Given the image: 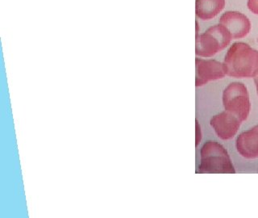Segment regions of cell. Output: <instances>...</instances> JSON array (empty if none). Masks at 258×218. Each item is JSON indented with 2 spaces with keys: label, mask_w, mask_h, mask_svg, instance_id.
Returning a JSON list of instances; mask_svg holds the SVG:
<instances>
[{
  "label": "cell",
  "mask_w": 258,
  "mask_h": 218,
  "mask_svg": "<svg viewBox=\"0 0 258 218\" xmlns=\"http://www.w3.org/2000/svg\"><path fill=\"white\" fill-rule=\"evenodd\" d=\"M223 64L228 76L254 78L258 74V51L246 43H234L226 53Z\"/></svg>",
  "instance_id": "1"
},
{
  "label": "cell",
  "mask_w": 258,
  "mask_h": 218,
  "mask_svg": "<svg viewBox=\"0 0 258 218\" xmlns=\"http://www.w3.org/2000/svg\"><path fill=\"white\" fill-rule=\"evenodd\" d=\"M201 162L198 173L235 174L227 149L215 141H208L201 148Z\"/></svg>",
  "instance_id": "2"
},
{
  "label": "cell",
  "mask_w": 258,
  "mask_h": 218,
  "mask_svg": "<svg viewBox=\"0 0 258 218\" xmlns=\"http://www.w3.org/2000/svg\"><path fill=\"white\" fill-rule=\"evenodd\" d=\"M232 40L229 31L225 27L221 24L212 26L196 36V54L204 58L214 56L228 46Z\"/></svg>",
  "instance_id": "3"
},
{
  "label": "cell",
  "mask_w": 258,
  "mask_h": 218,
  "mask_svg": "<svg viewBox=\"0 0 258 218\" xmlns=\"http://www.w3.org/2000/svg\"><path fill=\"white\" fill-rule=\"evenodd\" d=\"M223 103L226 111L232 113L241 121H246L249 116V95L243 83H230L223 93Z\"/></svg>",
  "instance_id": "4"
},
{
  "label": "cell",
  "mask_w": 258,
  "mask_h": 218,
  "mask_svg": "<svg viewBox=\"0 0 258 218\" xmlns=\"http://www.w3.org/2000/svg\"><path fill=\"white\" fill-rule=\"evenodd\" d=\"M196 87H201L210 81L224 79L226 75L224 64L216 60L196 59Z\"/></svg>",
  "instance_id": "5"
},
{
  "label": "cell",
  "mask_w": 258,
  "mask_h": 218,
  "mask_svg": "<svg viewBox=\"0 0 258 218\" xmlns=\"http://www.w3.org/2000/svg\"><path fill=\"white\" fill-rule=\"evenodd\" d=\"M242 121L232 113L228 111L214 116L210 125L213 127L218 137L222 140L232 139L236 135Z\"/></svg>",
  "instance_id": "6"
},
{
  "label": "cell",
  "mask_w": 258,
  "mask_h": 218,
  "mask_svg": "<svg viewBox=\"0 0 258 218\" xmlns=\"http://www.w3.org/2000/svg\"><path fill=\"white\" fill-rule=\"evenodd\" d=\"M220 24L229 31L232 40L243 38L251 29V23L248 17L238 12H225L220 17Z\"/></svg>",
  "instance_id": "7"
},
{
  "label": "cell",
  "mask_w": 258,
  "mask_h": 218,
  "mask_svg": "<svg viewBox=\"0 0 258 218\" xmlns=\"http://www.w3.org/2000/svg\"><path fill=\"white\" fill-rule=\"evenodd\" d=\"M236 149L242 157L248 159L258 157V125L238 136Z\"/></svg>",
  "instance_id": "8"
},
{
  "label": "cell",
  "mask_w": 258,
  "mask_h": 218,
  "mask_svg": "<svg viewBox=\"0 0 258 218\" xmlns=\"http://www.w3.org/2000/svg\"><path fill=\"white\" fill-rule=\"evenodd\" d=\"M225 6V0H196V15L203 20L216 17Z\"/></svg>",
  "instance_id": "9"
},
{
  "label": "cell",
  "mask_w": 258,
  "mask_h": 218,
  "mask_svg": "<svg viewBox=\"0 0 258 218\" xmlns=\"http://www.w3.org/2000/svg\"><path fill=\"white\" fill-rule=\"evenodd\" d=\"M248 8L254 14L258 15V0H248Z\"/></svg>",
  "instance_id": "10"
},
{
  "label": "cell",
  "mask_w": 258,
  "mask_h": 218,
  "mask_svg": "<svg viewBox=\"0 0 258 218\" xmlns=\"http://www.w3.org/2000/svg\"><path fill=\"white\" fill-rule=\"evenodd\" d=\"M254 83L256 84V91H257L258 94V74L256 76L254 77Z\"/></svg>",
  "instance_id": "11"
}]
</instances>
